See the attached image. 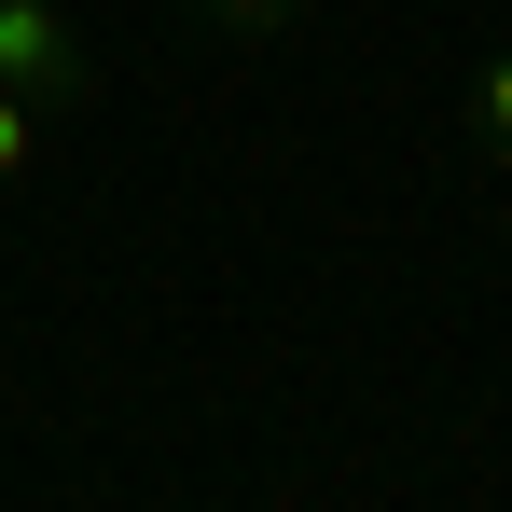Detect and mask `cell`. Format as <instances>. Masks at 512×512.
<instances>
[{
    "instance_id": "cell-1",
    "label": "cell",
    "mask_w": 512,
    "mask_h": 512,
    "mask_svg": "<svg viewBox=\"0 0 512 512\" xmlns=\"http://www.w3.org/2000/svg\"><path fill=\"white\" fill-rule=\"evenodd\" d=\"M0 84L56 125V111H84V97H97V56H84V28H70L56 0H0Z\"/></svg>"
},
{
    "instance_id": "cell-2",
    "label": "cell",
    "mask_w": 512,
    "mask_h": 512,
    "mask_svg": "<svg viewBox=\"0 0 512 512\" xmlns=\"http://www.w3.org/2000/svg\"><path fill=\"white\" fill-rule=\"evenodd\" d=\"M194 14H208L236 56H263V42H291V28H305V0H194Z\"/></svg>"
},
{
    "instance_id": "cell-3",
    "label": "cell",
    "mask_w": 512,
    "mask_h": 512,
    "mask_svg": "<svg viewBox=\"0 0 512 512\" xmlns=\"http://www.w3.org/2000/svg\"><path fill=\"white\" fill-rule=\"evenodd\" d=\"M471 125H485V153L512 167V56H485V70H471Z\"/></svg>"
},
{
    "instance_id": "cell-4",
    "label": "cell",
    "mask_w": 512,
    "mask_h": 512,
    "mask_svg": "<svg viewBox=\"0 0 512 512\" xmlns=\"http://www.w3.org/2000/svg\"><path fill=\"white\" fill-rule=\"evenodd\" d=\"M28 153H42V111H28V97L0 84V194H14V180H28Z\"/></svg>"
}]
</instances>
